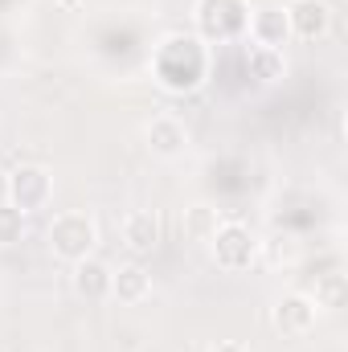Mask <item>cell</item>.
Instances as JSON below:
<instances>
[{"label":"cell","mask_w":348,"mask_h":352,"mask_svg":"<svg viewBox=\"0 0 348 352\" xmlns=\"http://www.w3.org/2000/svg\"><path fill=\"white\" fill-rule=\"evenodd\" d=\"M111 266L98 263V258H83V263H74V291L83 295V299H107L111 295Z\"/></svg>","instance_id":"cell-12"},{"label":"cell","mask_w":348,"mask_h":352,"mask_svg":"<svg viewBox=\"0 0 348 352\" xmlns=\"http://www.w3.org/2000/svg\"><path fill=\"white\" fill-rule=\"evenodd\" d=\"M316 299L312 295H299V291H291V295H283L279 303H274V311H270V324L283 332V336H307L312 328H316Z\"/></svg>","instance_id":"cell-7"},{"label":"cell","mask_w":348,"mask_h":352,"mask_svg":"<svg viewBox=\"0 0 348 352\" xmlns=\"http://www.w3.org/2000/svg\"><path fill=\"white\" fill-rule=\"evenodd\" d=\"M144 140H148L152 156L173 160V156H180V152L188 148V127H184L176 115H156V119L144 127Z\"/></svg>","instance_id":"cell-8"},{"label":"cell","mask_w":348,"mask_h":352,"mask_svg":"<svg viewBox=\"0 0 348 352\" xmlns=\"http://www.w3.org/2000/svg\"><path fill=\"white\" fill-rule=\"evenodd\" d=\"M209 352H250L246 344H238V340H221V344H213Z\"/></svg>","instance_id":"cell-18"},{"label":"cell","mask_w":348,"mask_h":352,"mask_svg":"<svg viewBox=\"0 0 348 352\" xmlns=\"http://www.w3.org/2000/svg\"><path fill=\"white\" fill-rule=\"evenodd\" d=\"M246 29H250L254 45H262V50H279V45H287V37H291V25H287V12H283V8H259V12L246 21Z\"/></svg>","instance_id":"cell-9"},{"label":"cell","mask_w":348,"mask_h":352,"mask_svg":"<svg viewBox=\"0 0 348 352\" xmlns=\"http://www.w3.org/2000/svg\"><path fill=\"white\" fill-rule=\"evenodd\" d=\"M283 12H287L291 37H299V41H320L332 29V4L328 0H291Z\"/></svg>","instance_id":"cell-6"},{"label":"cell","mask_w":348,"mask_h":352,"mask_svg":"<svg viewBox=\"0 0 348 352\" xmlns=\"http://www.w3.org/2000/svg\"><path fill=\"white\" fill-rule=\"evenodd\" d=\"M156 74L168 90H193L205 78V45L197 37H168L156 54Z\"/></svg>","instance_id":"cell-1"},{"label":"cell","mask_w":348,"mask_h":352,"mask_svg":"<svg viewBox=\"0 0 348 352\" xmlns=\"http://www.w3.org/2000/svg\"><path fill=\"white\" fill-rule=\"evenodd\" d=\"M111 295H115L119 303H144V299L152 295V274L140 263L119 266V270L111 274Z\"/></svg>","instance_id":"cell-11"},{"label":"cell","mask_w":348,"mask_h":352,"mask_svg":"<svg viewBox=\"0 0 348 352\" xmlns=\"http://www.w3.org/2000/svg\"><path fill=\"white\" fill-rule=\"evenodd\" d=\"M94 242H98V230H94V221H90L87 213H58L54 226H50V250L62 263L90 258Z\"/></svg>","instance_id":"cell-2"},{"label":"cell","mask_w":348,"mask_h":352,"mask_svg":"<svg viewBox=\"0 0 348 352\" xmlns=\"http://www.w3.org/2000/svg\"><path fill=\"white\" fill-rule=\"evenodd\" d=\"M8 201V173H0V205Z\"/></svg>","instance_id":"cell-19"},{"label":"cell","mask_w":348,"mask_h":352,"mask_svg":"<svg viewBox=\"0 0 348 352\" xmlns=\"http://www.w3.org/2000/svg\"><path fill=\"white\" fill-rule=\"evenodd\" d=\"M62 8H78V4H87V0H58Z\"/></svg>","instance_id":"cell-20"},{"label":"cell","mask_w":348,"mask_h":352,"mask_svg":"<svg viewBox=\"0 0 348 352\" xmlns=\"http://www.w3.org/2000/svg\"><path fill=\"white\" fill-rule=\"evenodd\" d=\"M50 197H54V180H50L45 168H37V164H21L17 173H8V205H17L21 213L41 209Z\"/></svg>","instance_id":"cell-5"},{"label":"cell","mask_w":348,"mask_h":352,"mask_svg":"<svg viewBox=\"0 0 348 352\" xmlns=\"http://www.w3.org/2000/svg\"><path fill=\"white\" fill-rule=\"evenodd\" d=\"M246 66H250V78H259V82H279V78H283V70H287L283 50H262V45L250 50Z\"/></svg>","instance_id":"cell-13"},{"label":"cell","mask_w":348,"mask_h":352,"mask_svg":"<svg viewBox=\"0 0 348 352\" xmlns=\"http://www.w3.org/2000/svg\"><path fill=\"white\" fill-rule=\"evenodd\" d=\"M21 234H25V213L17 209V205H0V246H12V242H21Z\"/></svg>","instance_id":"cell-16"},{"label":"cell","mask_w":348,"mask_h":352,"mask_svg":"<svg viewBox=\"0 0 348 352\" xmlns=\"http://www.w3.org/2000/svg\"><path fill=\"white\" fill-rule=\"evenodd\" d=\"M312 299H316V307H328V311L340 307V303H345V274H336V270L324 274V278L316 283V295H312Z\"/></svg>","instance_id":"cell-15"},{"label":"cell","mask_w":348,"mask_h":352,"mask_svg":"<svg viewBox=\"0 0 348 352\" xmlns=\"http://www.w3.org/2000/svg\"><path fill=\"white\" fill-rule=\"evenodd\" d=\"M250 21V8L246 0H201L197 4V25L205 37H217V41H230L246 29Z\"/></svg>","instance_id":"cell-4"},{"label":"cell","mask_w":348,"mask_h":352,"mask_svg":"<svg viewBox=\"0 0 348 352\" xmlns=\"http://www.w3.org/2000/svg\"><path fill=\"white\" fill-rule=\"evenodd\" d=\"M123 242H127L131 254H152L156 242H160V217H156L152 209L131 213V217L123 221Z\"/></svg>","instance_id":"cell-10"},{"label":"cell","mask_w":348,"mask_h":352,"mask_svg":"<svg viewBox=\"0 0 348 352\" xmlns=\"http://www.w3.org/2000/svg\"><path fill=\"white\" fill-rule=\"evenodd\" d=\"M266 254H270V263H291V258L299 254V246H295L291 234H279V238L266 242Z\"/></svg>","instance_id":"cell-17"},{"label":"cell","mask_w":348,"mask_h":352,"mask_svg":"<svg viewBox=\"0 0 348 352\" xmlns=\"http://www.w3.org/2000/svg\"><path fill=\"white\" fill-rule=\"evenodd\" d=\"M209 246H213V263L221 266V270H246L259 258V242H254V234L242 221L217 226V234L209 238Z\"/></svg>","instance_id":"cell-3"},{"label":"cell","mask_w":348,"mask_h":352,"mask_svg":"<svg viewBox=\"0 0 348 352\" xmlns=\"http://www.w3.org/2000/svg\"><path fill=\"white\" fill-rule=\"evenodd\" d=\"M217 209L213 205H193V209H184V234L193 238V242H209L213 234H217Z\"/></svg>","instance_id":"cell-14"}]
</instances>
